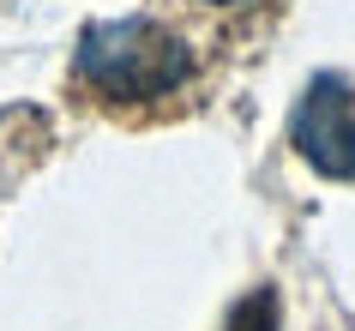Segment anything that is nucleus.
<instances>
[{
	"label": "nucleus",
	"instance_id": "obj_1",
	"mask_svg": "<svg viewBox=\"0 0 355 331\" xmlns=\"http://www.w3.org/2000/svg\"><path fill=\"white\" fill-rule=\"evenodd\" d=\"M187 42L150 19H103L78 37V78L114 103H150L187 85Z\"/></svg>",
	"mask_w": 355,
	"mask_h": 331
},
{
	"label": "nucleus",
	"instance_id": "obj_2",
	"mask_svg": "<svg viewBox=\"0 0 355 331\" xmlns=\"http://www.w3.org/2000/svg\"><path fill=\"white\" fill-rule=\"evenodd\" d=\"M289 145L331 181H355V85L343 73H313L289 109Z\"/></svg>",
	"mask_w": 355,
	"mask_h": 331
},
{
	"label": "nucleus",
	"instance_id": "obj_3",
	"mask_svg": "<svg viewBox=\"0 0 355 331\" xmlns=\"http://www.w3.org/2000/svg\"><path fill=\"white\" fill-rule=\"evenodd\" d=\"M277 325V295L271 289H253L241 307L229 313V331H271Z\"/></svg>",
	"mask_w": 355,
	"mask_h": 331
},
{
	"label": "nucleus",
	"instance_id": "obj_4",
	"mask_svg": "<svg viewBox=\"0 0 355 331\" xmlns=\"http://www.w3.org/2000/svg\"><path fill=\"white\" fill-rule=\"evenodd\" d=\"M211 6H241V0H211Z\"/></svg>",
	"mask_w": 355,
	"mask_h": 331
}]
</instances>
